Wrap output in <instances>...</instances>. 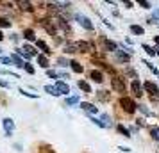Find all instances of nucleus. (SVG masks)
<instances>
[{
  "instance_id": "nucleus-1",
  "label": "nucleus",
  "mask_w": 159,
  "mask_h": 153,
  "mask_svg": "<svg viewBox=\"0 0 159 153\" xmlns=\"http://www.w3.org/2000/svg\"><path fill=\"white\" fill-rule=\"evenodd\" d=\"M118 105H120V109H122L127 116H132L138 110V103L134 102L130 96H122V98L118 100Z\"/></svg>"
},
{
  "instance_id": "nucleus-2",
  "label": "nucleus",
  "mask_w": 159,
  "mask_h": 153,
  "mask_svg": "<svg viewBox=\"0 0 159 153\" xmlns=\"http://www.w3.org/2000/svg\"><path fill=\"white\" fill-rule=\"evenodd\" d=\"M38 23L41 25V29H45L48 34H50L52 39L59 36V30H57V25H56V20H52V18H48V16H47V18H39V20H38Z\"/></svg>"
},
{
  "instance_id": "nucleus-3",
  "label": "nucleus",
  "mask_w": 159,
  "mask_h": 153,
  "mask_svg": "<svg viewBox=\"0 0 159 153\" xmlns=\"http://www.w3.org/2000/svg\"><path fill=\"white\" fill-rule=\"evenodd\" d=\"M111 87H113L115 93H120L122 96H125L123 93H127V82H125L123 77L115 75V77H111Z\"/></svg>"
},
{
  "instance_id": "nucleus-4",
  "label": "nucleus",
  "mask_w": 159,
  "mask_h": 153,
  "mask_svg": "<svg viewBox=\"0 0 159 153\" xmlns=\"http://www.w3.org/2000/svg\"><path fill=\"white\" fill-rule=\"evenodd\" d=\"M143 91L147 93V95H150L152 102H157V100H159V87L156 86V82L145 80L143 82Z\"/></svg>"
},
{
  "instance_id": "nucleus-5",
  "label": "nucleus",
  "mask_w": 159,
  "mask_h": 153,
  "mask_svg": "<svg viewBox=\"0 0 159 153\" xmlns=\"http://www.w3.org/2000/svg\"><path fill=\"white\" fill-rule=\"evenodd\" d=\"M98 45H100V50H104V52H113L115 53L120 46H118V43H115L113 39H109V37H106V36H100L98 37Z\"/></svg>"
},
{
  "instance_id": "nucleus-6",
  "label": "nucleus",
  "mask_w": 159,
  "mask_h": 153,
  "mask_svg": "<svg viewBox=\"0 0 159 153\" xmlns=\"http://www.w3.org/2000/svg\"><path fill=\"white\" fill-rule=\"evenodd\" d=\"M54 20H56L57 29H61V32H63L65 36H70V34H72V27H70V23H68V20H66V16L59 15V16H56Z\"/></svg>"
},
{
  "instance_id": "nucleus-7",
  "label": "nucleus",
  "mask_w": 159,
  "mask_h": 153,
  "mask_svg": "<svg viewBox=\"0 0 159 153\" xmlns=\"http://www.w3.org/2000/svg\"><path fill=\"white\" fill-rule=\"evenodd\" d=\"M75 20L79 22V25L82 27V29L89 30V32H93V30H95V25L91 23V20H89L88 16H84L82 13H75Z\"/></svg>"
},
{
  "instance_id": "nucleus-8",
  "label": "nucleus",
  "mask_w": 159,
  "mask_h": 153,
  "mask_svg": "<svg viewBox=\"0 0 159 153\" xmlns=\"http://www.w3.org/2000/svg\"><path fill=\"white\" fill-rule=\"evenodd\" d=\"M130 93H132V96H134V98H141V96L145 95L143 84L139 82V79H138V80H132V82H130Z\"/></svg>"
},
{
  "instance_id": "nucleus-9",
  "label": "nucleus",
  "mask_w": 159,
  "mask_h": 153,
  "mask_svg": "<svg viewBox=\"0 0 159 153\" xmlns=\"http://www.w3.org/2000/svg\"><path fill=\"white\" fill-rule=\"evenodd\" d=\"M79 52V41H66L65 45H63V53H70V55H73V53H77Z\"/></svg>"
},
{
  "instance_id": "nucleus-10",
  "label": "nucleus",
  "mask_w": 159,
  "mask_h": 153,
  "mask_svg": "<svg viewBox=\"0 0 159 153\" xmlns=\"http://www.w3.org/2000/svg\"><path fill=\"white\" fill-rule=\"evenodd\" d=\"M2 126H4L6 135L11 137V135H13V132H15V121H13V117H4V119H2Z\"/></svg>"
},
{
  "instance_id": "nucleus-11",
  "label": "nucleus",
  "mask_w": 159,
  "mask_h": 153,
  "mask_svg": "<svg viewBox=\"0 0 159 153\" xmlns=\"http://www.w3.org/2000/svg\"><path fill=\"white\" fill-rule=\"evenodd\" d=\"M79 52L80 53H93V52H97V46L91 41H79Z\"/></svg>"
},
{
  "instance_id": "nucleus-12",
  "label": "nucleus",
  "mask_w": 159,
  "mask_h": 153,
  "mask_svg": "<svg viewBox=\"0 0 159 153\" xmlns=\"http://www.w3.org/2000/svg\"><path fill=\"white\" fill-rule=\"evenodd\" d=\"M54 87L57 89L59 95H65V96H70V93H72V89H70V86L66 84L65 80H56V84H54Z\"/></svg>"
},
{
  "instance_id": "nucleus-13",
  "label": "nucleus",
  "mask_w": 159,
  "mask_h": 153,
  "mask_svg": "<svg viewBox=\"0 0 159 153\" xmlns=\"http://www.w3.org/2000/svg\"><path fill=\"white\" fill-rule=\"evenodd\" d=\"M15 6L20 9L22 13H34V11H36L34 4H32V2H25V0H20V2H16Z\"/></svg>"
},
{
  "instance_id": "nucleus-14",
  "label": "nucleus",
  "mask_w": 159,
  "mask_h": 153,
  "mask_svg": "<svg viewBox=\"0 0 159 153\" xmlns=\"http://www.w3.org/2000/svg\"><path fill=\"white\" fill-rule=\"evenodd\" d=\"M118 46H120V45H118ZM115 59L118 61V62H122V64H129L130 62V53H127L125 50H120V48H118V50L115 52Z\"/></svg>"
},
{
  "instance_id": "nucleus-15",
  "label": "nucleus",
  "mask_w": 159,
  "mask_h": 153,
  "mask_svg": "<svg viewBox=\"0 0 159 153\" xmlns=\"http://www.w3.org/2000/svg\"><path fill=\"white\" fill-rule=\"evenodd\" d=\"M47 77L48 79H57V80H66V79H70V75L68 73H63V71H57V70H47Z\"/></svg>"
},
{
  "instance_id": "nucleus-16",
  "label": "nucleus",
  "mask_w": 159,
  "mask_h": 153,
  "mask_svg": "<svg viewBox=\"0 0 159 153\" xmlns=\"http://www.w3.org/2000/svg\"><path fill=\"white\" fill-rule=\"evenodd\" d=\"M95 98H97L98 102H102V103H109L111 102V93L106 91V89H100V91L95 93Z\"/></svg>"
},
{
  "instance_id": "nucleus-17",
  "label": "nucleus",
  "mask_w": 159,
  "mask_h": 153,
  "mask_svg": "<svg viewBox=\"0 0 159 153\" xmlns=\"http://www.w3.org/2000/svg\"><path fill=\"white\" fill-rule=\"evenodd\" d=\"M80 105V109L84 110V112H88V114H91V116H95V114H98V107H95L93 103H89V102H82L79 103Z\"/></svg>"
},
{
  "instance_id": "nucleus-18",
  "label": "nucleus",
  "mask_w": 159,
  "mask_h": 153,
  "mask_svg": "<svg viewBox=\"0 0 159 153\" xmlns=\"http://www.w3.org/2000/svg\"><path fill=\"white\" fill-rule=\"evenodd\" d=\"M36 48H39V50H41V53H43V55H47V57H48V55H52V48L47 45V41H43V39H38V41H36Z\"/></svg>"
},
{
  "instance_id": "nucleus-19",
  "label": "nucleus",
  "mask_w": 159,
  "mask_h": 153,
  "mask_svg": "<svg viewBox=\"0 0 159 153\" xmlns=\"http://www.w3.org/2000/svg\"><path fill=\"white\" fill-rule=\"evenodd\" d=\"M88 77L93 82H97V84H102V82H104V73H102L100 70H91V71H88Z\"/></svg>"
},
{
  "instance_id": "nucleus-20",
  "label": "nucleus",
  "mask_w": 159,
  "mask_h": 153,
  "mask_svg": "<svg viewBox=\"0 0 159 153\" xmlns=\"http://www.w3.org/2000/svg\"><path fill=\"white\" fill-rule=\"evenodd\" d=\"M36 61H38V64L41 66V68H45V70H50V61H48V57H47V55L39 53V55L36 57Z\"/></svg>"
},
{
  "instance_id": "nucleus-21",
  "label": "nucleus",
  "mask_w": 159,
  "mask_h": 153,
  "mask_svg": "<svg viewBox=\"0 0 159 153\" xmlns=\"http://www.w3.org/2000/svg\"><path fill=\"white\" fill-rule=\"evenodd\" d=\"M22 37L25 39V41H34V43L38 41L36 32H34V30L30 29V27H29V29H25V30H23V36H22Z\"/></svg>"
},
{
  "instance_id": "nucleus-22",
  "label": "nucleus",
  "mask_w": 159,
  "mask_h": 153,
  "mask_svg": "<svg viewBox=\"0 0 159 153\" xmlns=\"http://www.w3.org/2000/svg\"><path fill=\"white\" fill-rule=\"evenodd\" d=\"M129 30L134 34V36H143V34H145V29L141 27V25H138V23H130Z\"/></svg>"
},
{
  "instance_id": "nucleus-23",
  "label": "nucleus",
  "mask_w": 159,
  "mask_h": 153,
  "mask_svg": "<svg viewBox=\"0 0 159 153\" xmlns=\"http://www.w3.org/2000/svg\"><path fill=\"white\" fill-rule=\"evenodd\" d=\"M70 68H72V71H73V73H77V75L84 73V66L80 64L79 61H70Z\"/></svg>"
},
{
  "instance_id": "nucleus-24",
  "label": "nucleus",
  "mask_w": 159,
  "mask_h": 153,
  "mask_svg": "<svg viewBox=\"0 0 159 153\" xmlns=\"http://www.w3.org/2000/svg\"><path fill=\"white\" fill-rule=\"evenodd\" d=\"M77 86H79V89L82 91V93H84V95H89V93H93V91H91V86H89L86 80H79V82H77Z\"/></svg>"
},
{
  "instance_id": "nucleus-25",
  "label": "nucleus",
  "mask_w": 159,
  "mask_h": 153,
  "mask_svg": "<svg viewBox=\"0 0 159 153\" xmlns=\"http://www.w3.org/2000/svg\"><path fill=\"white\" fill-rule=\"evenodd\" d=\"M11 61H13V64H15L16 68H23L25 62H27V61H23V59L20 57V55H16V53H11Z\"/></svg>"
},
{
  "instance_id": "nucleus-26",
  "label": "nucleus",
  "mask_w": 159,
  "mask_h": 153,
  "mask_svg": "<svg viewBox=\"0 0 159 153\" xmlns=\"http://www.w3.org/2000/svg\"><path fill=\"white\" fill-rule=\"evenodd\" d=\"M65 103H66V105H70V107H72V105H79V103H80V98H79V96H77V95L66 96Z\"/></svg>"
},
{
  "instance_id": "nucleus-27",
  "label": "nucleus",
  "mask_w": 159,
  "mask_h": 153,
  "mask_svg": "<svg viewBox=\"0 0 159 153\" xmlns=\"http://www.w3.org/2000/svg\"><path fill=\"white\" fill-rule=\"evenodd\" d=\"M18 93H20L22 96L32 98V100H38V98H39V95H36V93H30V91H27V89H23V87H18Z\"/></svg>"
},
{
  "instance_id": "nucleus-28",
  "label": "nucleus",
  "mask_w": 159,
  "mask_h": 153,
  "mask_svg": "<svg viewBox=\"0 0 159 153\" xmlns=\"http://www.w3.org/2000/svg\"><path fill=\"white\" fill-rule=\"evenodd\" d=\"M11 25H13L11 18H7V16H0V30L2 29H9Z\"/></svg>"
},
{
  "instance_id": "nucleus-29",
  "label": "nucleus",
  "mask_w": 159,
  "mask_h": 153,
  "mask_svg": "<svg viewBox=\"0 0 159 153\" xmlns=\"http://www.w3.org/2000/svg\"><path fill=\"white\" fill-rule=\"evenodd\" d=\"M38 150H39V153H56V150L50 144H45V142H41V144L38 146Z\"/></svg>"
},
{
  "instance_id": "nucleus-30",
  "label": "nucleus",
  "mask_w": 159,
  "mask_h": 153,
  "mask_svg": "<svg viewBox=\"0 0 159 153\" xmlns=\"http://www.w3.org/2000/svg\"><path fill=\"white\" fill-rule=\"evenodd\" d=\"M22 48H23L25 52H27L29 55H32V57H38V55H39V53H38V50L34 48V46H32V45H27V43H25V45L22 46Z\"/></svg>"
},
{
  "instance_id": "nucleus-31",
  "label": "nucleus",
  "mask_w": 159,
  "mask_h": 153,
  "mask_svg": "<svg viewBox=\"0 0 159 153\" xmlns=\"http://www.w3.org/2000/svg\"><path fill=\"white\" fill-rule=\"evenodd\" d=\"M116 132H118V134H122L123 137H132V135H130V130H129V128H125L122 123L116 125Z\"/></svg>"
},
{
  "instance_id": "nucleus-32",
  "label": "nucleus",
  "mask_w": 159,
  "mask_h": 153,
  "mask_svg": "<svg viewBox=\"0 0 159 153\" xmlns=\"http://www.w3.org/2000/svg\"><path fill=\"white\" fill-rule=\"evenodd\" d=\"M138 110H139V112H143L147 117H152V116H154V112H152V110L148 109L147 105H143V103H139V105H138Z\"/></svg>"
},
{
  "instance_id": "nucleus-33",
  "label": "nucleus",
  "mask_w": 159,
  "mask_h": 153,
  "mask_svg": "<svg viewBox=\"0 0 159 153\" xmlns=\"http://www.w3.org/2000/svg\"><path fill=\"white\" fill-rule=\"evenodd\" d=\"M143 64L147 66V68H148V70H150V71H152V73H154V75H156V77L159 79V70H157V66H154V64L150 62V61H143Z\"/></svg>"
},
{
  "instance_id": "nucleus-34",
  "label": "nucleus",
  "mask_w": 159,
  "mask_h": 153,
  "mask_svg": "<svg viewBox=\"0 0 159 153\" xmlns=\"http://www.w3.org/2000/svg\"><path fill=\"white\" fill-rule=\"evenodd\" d=\"M43 91H45V93H48L50 96H59L57 89L54 87V86H50V84H48V86H45V87H43Z\"/></svg>"
},
{
  "instance_id": "nucleus-35",
  "label": "nucleus",
  "mask_w": 159,
  "mask_h": 153,
  "mask_svg": "<svg viewBox=\"0 0 159 153\" xmlns=\"http://www.w3.org/2000/svg\"><path fill=\"white\" fill-rule=\"evenodd\" d=\"M141 48H143L145 52H147V53H148V55H150V57H156V48H154V46H150V45H141Z\"/></svg>"
},
{
  "instance_id": "nucleus-36",
  "label": "nucleus",
  "mask_w": 159,
  "mask_h": 153,
  "mask_svg": "<svg viewBox=\"0 0 159 153\" xmlns=\"http://www.w3.org/2000/svg\"><path fill=\"white\" fill-rule=\"evenodd\" d=\"M100 121L104 125H106V128H109V126H111V116H109V114H100Z\"/></svg>"
},
{
  "instance_id": "nucleus-37",
  "label": "nucleus",
  "mask_w": 159,
  "mask_h": 153,
  "mask_svg": "<svg viewBox=\"0 0 159 153\" xmlns=\"http://www.w3.org/2000/svg\"><path fill=\"white\" fill-rule=\"evenodd\" d=\"M56 61H57V64L61 66V68H68V66H70V59H66V57H57Z\"/></svg>"
},
{
  "instance_id": "nucleus-38",
  "label": "nucleus",
  "mask_w": 159,
  "mask_h": 153,
  "mask_svg": "<svg viewBox=\"0 0 159 153\" xmlns=\"http://www.w3.org/2000/svg\"><path fill=\"white\" fill-rule=\"evenodd\" d=\"M150 137L154 141H159V126H152L150 128Z\"/></svg>"
},
{
  "instance_id": "nucleus-39",
  "label": "nucleus",
  "mask_w": 159,
  "mask_h": 153,
  "mask_svg": "<svg viewBox=\"0 0 159 153\" xmlns=\"http://www.w3.org/2000/svg\"><path fill=\"white\" fill-rule=\"evenodd\" d=\"M138 6L139 7H143V9H152L154 6H152V2H147V0H139L138 2Z\"/></svg>"
},
{
  "instance_id": "nucleus-40",
  "label": "nucleus",
  "mask_w": 159,
  "mask_h": 153,
  "mask_svg": "<svg viewBox=\"0 0 159 153\" xmlns=\"http://www.w3.org/2000/svg\"><path fill=\"white\" fill-rule=\"evenodd\" d=\"M89 121H91L93 125H97V126H100V128H106V125H104V123L100 121V117H95V116H91V119H89Z\"/></svg>"
},
{
  "instance_id": "nucleus-41",
  "label": "nucleus",
  "mask_w": 159,
  "mask_h": 153,
  "mask_svg": "<svg viewBox=\"0 0 159 153\" xmlns=\"http://www.w3.org/2000/svg\"><path fill=\"white\" fill-rule=\"evenodd\" d=\"M0 75H9V77H13V79H20L16 73H13V71H9V70H4V68H0Z\"/></svg>"
},
{
  "instance_id": "nucleus-42",
  "label": "nucleus",
  "mask_w": 159,
  "mask_h": 153,
  "mask_svg": "<svg viewBox=\"0 0 159 153\" xmlns=\"http://www.w3.org/2000/svg\"><path fill=\"white\" fill-rule=\"evenodd\" d=\"M23 70H25V71L29 73V75H34V73H36V70H34V66H32V64H29V62H25V66H23Z\"/></svg>"
},
{
  "instance_id": "nucleus-43",
  "label": "nucleus",
  "mask_w": 159,
  "mask_h": 153,
  "mask_svg": "<svg viewBox=\"0 0 159 153\" xmlns=\"http://www.w3.org/2000/svg\"><path fill=\"white\" fill-rule=\"evenodd\" d=\"M150 18L154 20V23L157 25V23H159V7H156V9H154V13H152V16H150Z\"/></svg>"
},
{
  "instance_id": "nucleus-44",
  "label": "nucleus",
  "mask_w": 159,
  "mask_h": 153,
  "mask_svg": "<svg viewBox=\"0 0 159 153\" xmlns=\"http://www.w3.org/2000/svg\"><path fill=\"white\" fill-rule=\"evenodd\" d=\"M0 64L11 66V64H13V61H11V57H0Z\"/></svg>"
},
{
  "instance_id": "nucleus-45",
  "label": "nucleus",
  "mask_w": 159,
  "mask_h": 153,
  "mask_svg": "<svg viewBox=\"0 0 159 153\" xmlns=\"http://www.w3.org/2000/svg\"><path fill=\"white\" fill-rule=\"evenodd\" d=\"M127 73H129L130 77H132V80H138V73L134 71V70H132V68H130L129 64H127Z\"/></svg>"
},
{
  "instance_id": "nucleus-46",
  "label": "nucleus",
  "mask_w": 159,
  "mask_h": 153,
  "mask_svg": "<svg viewBox=\"0 0 159 153\" xmlns=\"http://www.w3.org/2000/svg\"><path fill=\"white\" fill-rule=\"evenodd\" d=\"M147 125V121H145L143 117H138L136 119V128H139V126H145Z\"/></svg>"
},
{
  "instance_id": "nucleus-47",
  "label": "nucleus",
  "mask_w": 159,
  "mask_h": 153,
  "mask_svg": "<svg viewBox=\"0 0 159 153\" xmlns=\"http://www.w3.org/2000/svg\"><path fill=\"white\" fill-rule=\"evenodd\" d=\"M0 87H4V89H9V87H11V84H9V82H6V80H2V79H0Z\"/></svg>"
},
{
  "instance_id": "nucleus-48",
  "label": "nucleus",
  "mask_w": 159,
  "mask_h": 153,
  "mask_svg": "<svg viewBox=\"0 0 159 153\" xmlns=\"http://www.w3.org/2000/svg\"><path fill=\"white\" fill-rule=\"evenodd\" d=\"M123 6H125L127 9H132V6H134V4H132L130 0H125V2H123Z\"/></svg>"
},
{
  "instance_id": "nucleus-49",
  "label": "nucleus",
  "mask_w": 159,
  "mask_h": 153,
  "mask_svg": "<svg viewBox=\"0 0 159 153\" xmlns=\"http://www.w3.org/2000/svg\"><path fill=\"white\" fill-rule=\"evenodd\" d=\"M11 41H13V43H18V41H20V36H18V34H13V36H11Z\"/></svg>"
},
{
  "instance_id": "nucleus-50",
  "label": "nucleus",
  "mask_w": 159,
  "mask_h": 153,
  "mask_svg": "<svg viewBox=\"0 0 159 153\" xmlns=\"http://www.w3.org/2000/svg\"><path fill=\"white\" fill-rule=\"evenodd\" d=\"M118 150H120V151H123V153H129L130 151V148H127V146H120Z\"/></svg>"
},
{
  "instance_id": "nucleus-51",
  "label": "nucleus",
  "mask_w": 159,
  "mask_h": 153,
  "mask_svg": "<svg viewBox=\"0 0 159 153\" xmlns=\"http://www.w3.org/2000/svg\"><path fill=\"white\" fill-rule=\"evenodd\" d=\"M154 43H156V45L159 46V36H154Z\"/></svg>"
},
{
  "instance_id": "nucleus-52",
  "label": "nucleus",
  "mask_w": 159,
  "mask_h": 153,
  "mask_svg": "<svg viewBox=\"0 0 159 153\" xmlns=\"http://www.w3.org/2000/svg\"><path fill=\"white\" fill-rule=\"evenodd\" d=\"M2 39H4V32H2V30H0V41H2Z\"/></svg>"
},
{
  "instance_id": "nucleus-53",
  "label": "nucleus",
  "mask_w": 159,
  "mask_h": 153,
  "mask_svg": "<svg viewBox=\"0 0 159 153\" xmlns=\"http://www.w3.org/2000/svg\"><path fill=\"white\" fill-rule=\"evenodd\" d=\"M156 55H159V48H156Z\"/></svg>"
},
{
  "instance_id": "nucleus-54",
  "label": "nucleus",
  "mask_w": 159,
  "mask_h": 153,
  "mask_svg": "<svg viewBox=\"0 0 159 153\" xmlns=\"http://www.w3.org/2000/svg\"><path fill=\"white\" fill-rule=\"evenodd\" d=\"M0 55H2V48H0Z\"/></svg>"
},
{
  "instance_id": "nucleus-55",
  "label": "nucleus",
  "mask_w": 159,
  "mask_h": 153,
  "mask_svg": "<svg viewBox=\"0 0 159 153\" xmlns=\"http://www.w3.org/2000/svg\"><path fill=\"white\" fill-rule=\"evenodd\" d=\"M157 153H159V148H157Z\"/></svg>"
},
{
  "instance_id": "nucleus-56",
  "label": "nucleus",
  "mask_w": 159,
  "mask_h": 153,
  "mask_svg": "<svg viewBox=\"0 0 159 153\" xmlns=\"http://www.w3.org/2000/svg\"><path fill=\"white\" fill-rule=\"evenodd\" d=\"M86 153H88V151H86Z\"/></svg>"
}]
</instances>
